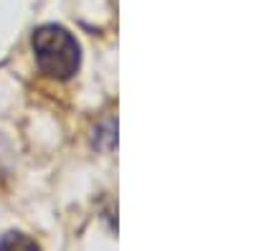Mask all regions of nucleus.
<instances>
[{
    "label": "nucleus",
    "instance_id": "2",
    "mask_svg": "<svg viewBox=\"0 0 254 251\" xmlns=\"http://www.w3.org/2000/svg\"><path fill=\"white\" fill-rule=\"evenodd\" d=\"M0 251H41V246L26 234L10 231L0 239Z\"/></svg>",
    "mask_w": 254,
    "mask_h": 251
},
{
    "label": "nucleus",
    "instance_id": "1",
    "mask_svg": "<svg viewBox=\"0 0 254 251\" xmlns=\"http://www.w3.org/2000/svg\"><path fill=\"white\" fill-rule=\"evenodd\" d=\"M33 53L36 64L49 79L69 81L81 64V51L76 38L61 26H41L33 33Z\"/></svg>",
    "mask_w": 254,
    "mask_h": 251
}]
</instances>
